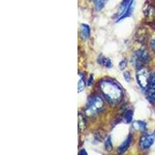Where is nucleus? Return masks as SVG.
I'll return each mask as SVG.
<instances>
[{"instance_id":"2eb2a0df","label":"nucleus","mask_w":155,"mask_h":155,"mask_svg":"<svg viewBox=\"0 0 155 155\" xmlns=\"http://www.w3.org/2000/svg\"><path fill=\"white\" fill-rule=\"evenodd\" d=\"M132 0H123V2H122L121 5H120V12H119V16H121L125 10L127 9V8L128 7L129 4L130 3V2Z\"/></svg>"},{"instance_id":"f257e3e1","label":"nucleus","mask_w":155,"mask_h":155,"mask_svg":"<svg viewBox=\"0 0 155 155\" xmlns=\"http://www.w3.org/2000/svg\"><path fill=\"white\" fill-rule=\"evenodd\" d=\"M101 92L107 100L113 103L120 102L123 95V90L121 87L114 81L110 79L102 80L99 83Z\"/></svg>"},{"instance_id":"ddd939ff","label":"nucleus","mask_w":155,"mask_h":155,"mask_svg":"<svg viewBox=\"0 0 155 155\" xmlns=\"http://www.w3.org/2000/svg\"><path fill=\"white\" fill-rule=\"evenodd\" d=\"M146 96L149 102H150L151 104H155V91L147 88Z\"/></svg>"},{"instance_id":"b1692460","label":"nucleus","mask_w":155,"mask_h":155,"mask_svg":"<svg viewBox=\"0 0 155 155\" xmlns=\"http://www.w3.org/2000/svg\"><path fill=\"white\" fill-rule=\"evenodd\" d=\"M78 154H81V155H87V154H88V153H87L86 150H85V149H82V150H80L79 153H78Z\"/></svg>"},{"instance_id":"f3484780","label":"nucleus","mask_w":155,"mask_h":155,"mask_svg":"<svg viewBox=\"0 0 155 155\" xmlns=\"http://www.w3.org/2000/svg\"><path fill=\"white\" fill-rule=\"evenodd\" d=\"M85 88V79H84V75L81 74V78H80L78 83V92H82Z\"/></svg>"},{"instance_id":"423d86ee","label":"nucleus","mask_w":155,"mask_h":155,"mask_svg":"<svg viewBox=\"0 0 155 155\" xmlns=\"http://www.w3.org/2000/svg\"><path fill=\"white\" fill-rule=\"evenodd\" d=\"M133 137L131 135H129L127 138H126L125 140L123 142V143L120 144V146L118 148V153H124V152L127 151V150L130 147L131 144V142H132Z\"/></svg>"},{"instance_id":"20e7f679","label":"nucleus","mask_w":155,"mask_h":155,"mask_svg":"<svg viewBox=\"0 0 155 155\" xmlns=\"http://www.w3.org/2000/svg\"><path fill=\"white\" fill-rule=\"evenodd\" d=\"M136 77L140 87L143 90L147 89L149 85V78H150V74L148 73L147 69L142 68L140 70H137Z\"/></svg>"},{"instance_id":"5701e85b","label":"nucleus","mask_w":155,"mask_h":155,"mask_svg":"<svg viewBox=\"0 0 155 155\" xmlns=\"http://www.w3.org/2000/svg\"><path fill=\"white\" fill-rule=\"evenodd\" d=\"M150 46H151L152 50L155 52V37L152 40L151 42H150Z\"/></svg>"},{"instance_id":"6e6552de","label":"nucleus","mask_w":155,"mask_h":155,"mask_svg":"<svg viewBox=\"0 0 155 155\" xmlns=\"http://www.w3.org/2000/svg\"><path fill=\"white\" fill-rule=\"evenodd\" d=\"M78 132L83 133L87 128L86 120L84 117V116L82 114H81V113H78Z\"/></svg>"},{"instance_id":"9b49d317","label":"nucleus","mask_w":155,"mask_h":155,"mask_svg":"<svg viewBox=\"0 0 155 155\" xmlns=\"http://www.w3.org/2000/svg\"><path fill=\"white\" fill-rule=\"evenodd\" d=\"M144 14L148 19H153L155 16V9L152 5H147L144 9Z\"/></svg>"},{"instance_id":"f8f14e48","label":"nucleus","mask_w":155,"mask_h":155,"mask_svg":"<svg viewBox=\"0 0 155 155\" xmlns=\"http://www.w3.org/2000/svg\"><path fill=\"white\" fill-rule=\"evenodd\" d=\"M133 127H134V129L137 130L145 131L147 130L146 123L143 121H140V120L134 122V123H133Z\"/></svg>"},{"instance_id":"0eeeda50","label":"nucleus","mask_w":155,"mask_h":155,"mask_svg":"<svg viewBox=\"0 0 155 155\" xmlns=\"http://www.w3.org/2000/svg\"><path fill=\"white\" fill-rule=\"evenodd\" d=\"M134 5H135V2H134V0H132V1L130 2V3L129 4L128 7L127 8V9L125 10V12H124V13H123V14L120 16V18H119L117 20H116V23H118V22H120V20L125 19V18L130 16L131 14H132V12H134Z\"/></svg>"},{"instance_id":"6ab92c4d","label":"nucleus","mask_w":155,"mask_h":155,"mask_svg":"<svg viewBox=\"0 0 155 155\" xmlns=\"http://www.w3.org/2000/svg\"><path fill=\"white\" fill-rule=\"evenodd\" d=\"M133 119V111L132 110H128L124 114V120L127 124H130L132 121Z\"/></svg>"},{"instance_id":"f03ea898","label":"nucleus","mask_w":155,"mask_h":155,"mask_svg":"<svg viewBox=\"0 0 155 155\" xmlns=\"http://www.w3.org/2000/svg\"><path fill=\"white\" fill-rule=\"evenodd\" d=\"M104 107V101L99 95H94L88 99L85 113L88 116H93L102 110Z\"/></svg>"},{"instance_id":"aec40b11","label":"nucleus","mask_w":155,"mask_h":155,"mask_svg":"<svg viewBox=\"0 0 155 155\" xmlns=\"http://www.w3.org/2000/svg\"><path fill=\"white\" fill-rule=\"evenodd\" d=\"M127 60H123L120 62L119 64V67H120V70H124L126 67H127Z\"/></svg>"},{"instance_id":"4468645a","label":"nucleus","mask_w":155,"mask_h":155,"mask_svg":"<svg viewBox=\"0 0 155 155\" xmlns=\"http://www.w3.org/2000/svg\"><path fill=\"white\" fill-rule=\"evenodd\" d=\"M108 0H94V3H95V8L97 11L102 10L106 4L107 3Z\"/></svg>"},{"instance_id":"dca6fc26","label":"nucleus","mask_w":155,"mask_h":155,"mask_svg":"<svg viewBox=\"0 0 155 155\" xmlns=\"http://www.w3.org/2000/svg\"><path fill=\"white\" fill-rule=\"evenodd\" d=\"M147 88L154 90L155 91V72H152L150 74V78H149V85Z\"/></svg>"},{"instance_id":"4be33fe9","label":"nucleus","mask_w":155,"mask_h":155,"mask_svg":"<svg viewBox=\"0 0 155 155\" xmlns=\"http://www.w3.org/2000/svg\"><path fill=\"white\" fill-rule=\"evenodd\" d=\"M93 84V74H91L88 78V80L87 81V85L88 86H91Z\"/></svg>"},{"instance_id":"1a4fd4ad","label":"nucleus","mask_w":155,"mask_h":155,"mask_svg":"<svg viewBox=\"0 0 155 155\" xmlns=\"http://www.w3.org/2000/svg\"><path fill=\"white\" fill-rule=\"evenodd\" d=\"M98 63L101 64V65L108 68H110L113 67V63L111 62L110 59L106 58V57H103L102 55H100L99 58H98Z\"/></svg>"},{"instance_id":"a211bd4d","label":"nucleus","mask_w":155,"mask_h":155,"mask_svg":"<svg viewBox=\"0 0 155 155\" xmlns=\"http://www.w3.org/2000/svg\"><path fill=\"white\" fill-rule=\"evenodd\" d=\"M113 143H112L111 140V137H108L106 140V142H105V149L107 150L108 152H110L113 150Z\"/></svg>"},{"instance_id":"39448f33","label":"nucleus","mask_w":155,"mask_h":155,"mask_svg":"<svg viewBox=\"0 0 155 155\" xmlns=\"http://www.w3.org/2000/svg\"><path fill=\"white\" fill-rule=\"evenodd\" d=\"M155 139V134L154 135H150V134H144L141 137L140 140V147L142 150H147L152 144L153 143V141Z\"/></svg>"},{"instance_id":"9d476101","label":"nucleus","mask_w":155,"mask_h":155,"mask_svg":"<svg viewBox=\"0 0 155 155\" xmlns=\"http://www.w3.org/2000/svg\"><path fill=\"white\" fill-rule=\"evenodd\" d=\"M81 38L85 41L90 36V27L87 24L81 25Z\"/></svg>"},{"instance_id":"7ed1b4c3","label":"nucleus","mask_w":155,"mask_h":155,"mask_svg":"<svg viewBox=\"0 0 155 155\" xmlns=\"http://www.w3.org/2000/svg\"><path fill=\"white\" fill-rule=\"evenodd\" d=\"M150 55L147 53V51L144 49H140L135 51L133 57L132 62L137 70H140L143 68L145 64L150 61Z\"/></svg>"},{"instance_id":"412c9836","label":"nucleus","mask_w":155,"mask_h":155,"mask_svg":"<svg viewBox=\"0 0 155 155\" xmlns=\"http://www.w3.org/2000/svg\"><path fill=\"white\" fill-rule=\"evenodd\" d=\"M124 79H125L127 82H129V81H131V75L129 71H124Z\"/></svg>"}]
</instances>
